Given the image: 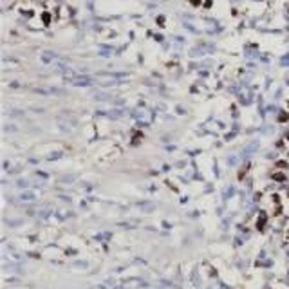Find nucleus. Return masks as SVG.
<instances>
[{
    "label": "nucleus",
    "mask_w": 289,
    "mask_h": 289,
    "mask_svg": "<svg viewBox=\"0 0 289 289\" xmlns=\"http://www.w3.org/2000/svg\"><path fill=\"white\" fill-rule=\"evenodd\" d=\"M264 224H266V215H262V217L257 220V228H258V230H264Z\"/></svg>",
    "instance_id": "f257e3e1"
},
{
    "label": "nucleus",
    "mask_w": 289,
    "mask_h": 289,
    "mask_svg": "<svg viewBox=\"0 0 289 289\" xmlns=\"http://www.w3.org/2000/svg\"><path fill=\"white\" fill-rule=\"evenodd\" d=\"M275 179H278V181H284V175H282V173H277V175H275Z\"/></svg>",
    "instance_id": "f03ea898"
}]
</instances>
